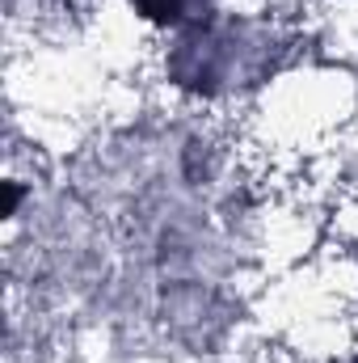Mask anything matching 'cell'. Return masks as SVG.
<instances>
[{
  "label": "cell",
  "mask_w": 358,
  "mask_h": 363,
  "mask_svg": "<svg viewBox=\"0 0 358 363\" xmlns=\"http://www.w3.org/2000/svg\"><path fill=\"white\" fill-rule=\"evenodd\" d=\"M144 17H156V21H169V26H181L190 17H198L202 0H131Z\"/></svg>",
  "instance_id": "obj_1"
}]
</instances>
